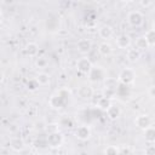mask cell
Listing matches in <instances>:
<instances>
[{
  "instance_id": "cell-32",
  "label": "cell",
  "mask_w": 155,
  "mask_h": 155,
  "mask_svg": "<svg viewBox=\"0 0 155 155\" xmlns=\"http://www.w3.org/2000/svg\"><path fill=\"white\" fill-rule=\"evenodd\" d=\"M148 93H149V97H150V98H154V97H155V87H154V86H150Z\"/></svg>"
},
{
  "instance_id": "cell-23",
  "label": "cell",
  "mask_w": 155,
  "mask_h": 155,
  "mask_svg": "<svg viewBox=\"0 0 155 155\" xmlns=\"http://www.w3.org/2000/svg\"><path fill=\"white\" fill-rule=\"evenodd\" d=\"M144 38H145V40H147L149 47L155 45V30H154V29H149V30L145 33Z\"/></svg>"
},
{
  "instance_id": "cell-31",
  "label": "cell",
  "mask_w": 155,
  "mask_h": 155,
  "mask_svg": "<svg viewBox=\"0 0 155 155\" xmlns=\"http://www.w3.org/2000/svg\"><path fill=\"white\" fill-rule=\"evenodd\" d=\"M47 131H48V133L50 132H54V131H58V125L57 124H51V125H47Z\"/></svg>"
},
{
  "instance_id": "cell-9",
  "label": "cell",
  "mask_w": 155,
  "mask_h": 155,
  "mask_svg": "<svg viewBox=\"0 0 155 155\" xmlns=\"http://www.w3.org/2000/svg\"><path fill=\"white\" fill-rule=\"evenodd\" d=\"M116 46L119 48H122V50H126L131 46V38L127 35V34H121L116 38Z\"/></svg>"
},
{
  "instance_id": "cell-5",
  "label": "cell",
  "mask_w": 155,
  "mask_h": 155,
  "mask_svg": "<svg viewBox=\"0 0 155 155\" xmlns=\"http://www.w3.org/2000/svg\"><path fill=\"white\" fill-rule=\"evenodd\" d=\"M92 62L88 57H81L76 61V69L81 73V74H88V71L92 68Z\"/></svg>"
},
{
  "instance_id": "cell-13",
  "label": "cell",
  "mask_w": 155,
  "mask_h": 155,
  "mask_svg": "<svg viewBox=\"0 0 155 155\" xmlns=\"http://www.w3.org/2000/svg\"><path fill=\"white\" fill-rule=\"evenodd\" d=\"M24 52L29 57H36L39 53V46L35 42H28L24 46Z\"/></svg>"
},
{
  "instance_id": "cell-6",
  "label": "cell",
  "mask_w": 155,
  "mask_h": 155,
  "mask_svg": "<svg viewBox=\"0 0 155 155\" xmlns=\"http://www.w3.org/2000/svg\"><path fill=\"white\" fill-rule=\"evenodd\" d=\"M134 124H136V126H137L138 128L144 130V128L149 127L150 125H153V120H151V117H150L149 115H147V114H140V115H138V116L136 117Z\"/></svg>"
},
{
  "instance_id": "cell-21",
  "label": "cell",
  "mask_w": 155,
  "mask_h": 155,
  "mask_svg": "<svg viewBox=\"0 0 155 155\" xmlns=\"http://www.w3.org/2000/svg\"><path fill=\"white\" fill-rule=\"evenodd\" d=\"M110 104H111V99H110V98H107V97H104V96H102V97L97 101V107H98L101 110H104V111L109 108Z\"/></svg>"
},
{
  "instance_id": "cell-34",
  "label": "cell",
  "mask_w": 155,
  "mask_h": 155,
  "mask_svg": "<svg viewBox=\"0 0 155 155\" xmlns=\"http://www.w3.org/2000/svg\"><path fill=\"white\" fill-rule=\"evenodd\" d=\"M122 1H132V0H122Z\"/></svg>"
},
{
  "instance_id": "cell-17",
  "label": "cell",
  "mask_w": 155,
  "mask_h": 155,
  "mask_svg": "<svg viewBox=\"0 0 155 155\" xmlns=\"http://www.w3.org/2000/svg\"><path fill=\"white\" fill-rule=\"evenodd\" d=\"M98 52L102 54V56H110L113 53V47L110 44H108L107 41L99 44L98 46Z\"/></svg>"
},
{
  "instance_id": "cell-3",
  "label": "cell",
  "mask_w": 155,
  "mask_h": 155,
  "mask_svg": "<svg viewBox=\"0 0 155 155\" xmlns=\"http://www.w3.org/2000/svg\"><path fill=\"white\" fill-rule=\"evenodd\" d=\"M63 134L58 131H54V132H50L48 136H47V145L51 147V148H59L62 144H63Z\"/></svg>"
},
{
  "instance_id": "cell-8",
  "label": "cell",
  "mask_w": 155,
  "mask_h": 155,
  "mask_svg": "<svg viewBox=\"0 0 155 155\" xmlns=\"http://www.w3.org/2000/svg\"><path fill=\"white\" fill-rule=\"evenodd\" d=\"M76 47L80 53H88L92 50V41L90 39H80L76 44Z\"/></svg>"
},
{
  "instance_id": "cell-4",
  "label": "cell",
  "mask_w": 155,
  "mask_h": 155,
  "mask_svg": "<svg viewBox=\"0 0 155 155\" xmlns=\"http://www.w3.org/2000/svg\"><path fill=\"white\" fill-rule=\"evenodd\" d=\"M87 75H88V79L91 82H99V81L105 79V71L102 67H93L92 65V68Z\"/></svg>"
},
{
  "instance_id": "cell-14",
  "label": "cell",
  "mask_w": 155,
  "mask_h": 155,
  "mask_svg": "<svg viewBox=\"0 0 155 155\" xmlns=\"http://www.w3.org/2000/svg\"><path fill=\"white\" fill-rule=\"evenodd\" d=\"M78 93L81 98H91L93 96V90L91 86H87V85H82L79 87L78 90Z\"/></svg>"
},
{
  "instance_id": "cell-29",
  "label": "cell",
  "mask_w": 155,
  "mask_h": 155,
  "mask_svg": "<svg viewBox=\"0 0 155 155\" xmlns=\"http://www.w3.org/2000/svg\"><path fill=\"white\" fill-rule=\"evenodd\" d=\"M133 150L128 147H122V148H119V154H132Z\"/></svg>"
},
{
  "instance_id": "cell-22",
  "label": "cell",
  "mask_w": 155,
  "mask_h": 155,
  "mask_svg": "<svg viewBox=\"0 0 155 155\" xmlns=\"http://www.w3.org/2000/svg\"><path fill=\"white\" fill-rule=\"evenodd\" d=\"M134 47L138 48L139 51H144V50L149 48V45H148V42H147L144 36H139V38H137V40L134 42Z\"/></svg>"
},
{
  "instance_id": "cell-24",
  "label": "cell",
  "mask_w": 155,
  "mask_h": 155,
  "mask_svg": "<svg viewBox=\"0 0 155 155\" xmlns=\"http://www.w3.org/2000/svg\"><path fill=\"white\" fill-rule=\"evenodd\" d=\"M48 64V62H47V59L45 58V57H38L36 58V61H35V65L38 67V68H45L46 65Z\"/></svg>"
},
{
  "instance_id": "cell-2",
  "label": "cell",
  "mask_w": 155,
  "mask_h": 155,
  "mask_svg": "<svg viewBox=\"0 0 155 155\" xmlns=\"http://www.w3.org/2000/svg\"><path fill=\"white\" fill-rule=\"evenodd\" d=\"M127 22L131 27L133 28H138L144 23V16L142 12L139 11H131L127 15Z\"/></svg>"
},
{
  "instance_id": "cell-1",
  "label": "cell",
  "mask_w": 155,
  "mask_h": 155,
  "mask_svg": "<svg viewBox=\"0 0 155 155\" xmlns=\"http://www.w3.org/2000/svg\"><path fill=\"white\" fill-rule=\"evenodd\" d=\"M136 79V73L132 68H125L119 73L117 80L119 82H121L122 85H131L134 82Z\"/></svg>"
},
{
  "instance_id": "cell-19",
  "label": "cell",
  "mask_w": 155,
  "mask_h": 155,
  "mask_svg": "<svg viewBox=\"0 0 155 155\" xmlns=\"http://www.w3.org/2000/svg\"><path fill=\"white\" fill-rule=\"evenodd\" d=\"M15 151H22L23 149H24V142L21 139V138H18V137H16V138H12L11 139V145H10Z\"/></svg>"
},
{
  "instance_id": "cell-30",
  "label": "cell",
  "mask_w": 155,
  "mask_h": 155,
  "mask_svg": "<svg viewBox=\"0 0 155 155\" xmlns=\"http://www.w3.org/2000/svg\"><path fill=\"white\" fill-rule=\"evenodd\" d=\"M139 4H140V6H142V7L148 8V7H150V6H151L153 0H139Z\"/></svg>"
},
{
  "instance_id": "cell-28",
  "label": "cell",
  "mask_w": 155,
  "mask_h": 155,
  "mask_svg": "<svg viewBox=\"0 0 155 155\" xmlns=\"http://www.w3.org/2000/svg\"><path fill=\"white\" fill-rule=\"evenodd\" d=\"M145 154H147V155H153V154H155V145H154V143H149V145L145 148Z\"/></svg>"
},
{
  "instance_id": "cell-10",
  "label": "cell",
  "mask_w": 155,
  "mask_h": 155,
  "mask_svg": "<svg viewBox=\"0 0 155 155\" xmlns=\"http://www.w3.org/2000/svg\"><path fill=\"white\" fill-rule=\"evenodd\" d=\"M105 111H107V115H108V117H109L110 120H116V119H119V116L121 115V109H120V107L116 105V104H113V103L109 105V108H108Z\"/></svg>"
},
{
  "instance_id": "cell-12",
  "label": "cell",
  "mask_w": 155,
  "mask_h": 155,
  "mask_svg": "<svg viewBox=\"0 0 155 155\" xmlns=\"http://www.w3.org/2000/svg\"><path fill=\"white\" fill-rule=\"evenodd\" d=\"M98 34H99V36H101L102 39L108 40V39H110V38L114 35V30H113V28H111L110 25L104 24V25H102V27L99 28Z\"/></svg>"
},
{
  "instance_id": "cell-18",
  "label": "cell",
  "mask_w": 155,
  "mask_h": 155,
  "mask_svg": "<svg viewBox=\"0 0 155 155\" xmlns=\"http://www.w3.org/2000/svg\"><path fill=\"white\" fill-rule=\"evenodd\" d=\"M50 75L47 74V73H45V71H41V73H39L38 75H36V78H35V80L38 81V84L40 85V86H46V85H48L50 84Z\"/></svg>"
},
{
  "instance_id": "cell-27",
  "label": "cell",
  "mask_w": 155,
  "mask_h": 155,
  "mask_svg": "<svg viewBox=\"0 0 155 155\" xmlns=\"http://www.w3.org/2000/svg\"><path fill=\"white\" fill-rule=\"evenodd\" d=\"M103 96L104 97H107V98H114L115 96H116V90H114V88H105L104 87V92H103Z\"/></svg>"
},
{
  "instance_id": "cell-15",
  "label": "cell",
  "mask_w": 155,
  "mask_h": 155,
  "mask_svg": "<svg viewBox=\"0 0 155 155\" xmlns=\"http://www.w3.org/2000/svg\"><path fill=\"white\" fill-rule=\"evenodd\" d=\"M127 58L130 62H137L139 58H140V51L136 47H132V48H127Z\"/></svg>"
},
{
  "instance_id": "cell-33",
  "label": "cell",
  "mask_w": 155,
  "mask_h": 155,
  "mask_svg": "<svg viewBox=\"0 0 155 155\" xmlns=\"http://www.w3.org/2000/svg\"><path fill=\"white\" fill-rule=\"evenodd\" d=\"M4 78H5L4 71H2V70H0V82H2V81H4Z\"/></svg>"
},
{
  "instance_id": "cell-16",
  "label": "cell",
  "mask_w": 155,
  "mask_h": 155,
  "mask_svg": "<svg viewBox=\"0 0 155 155\" xmlns=\"http://www.w3.org/2000/svg\"><path fill=\"white\" fill-rule=\"evenodd\" d=\"M143 131H144V139H145V142L154 143L155 142V128L150 125L149 127L144 128Z\"/></svg>"
},
{
  "instance_id": "cell-11",
  "label": "cell",
  "mask_w": 155,
  "mask_h": 155,
  "mask_svg": "<svg viewBox=\"0 0 155 155\" xmlns=\"http://www.w3.org/2000/svg\"><path fill=\"white\" fill-rule=\"evenodd\" d=\"M65 99L64 98H62L58 93L57 94H54V96H51V98H50V105L53 108V109H59V108H62L64 104H65Z\"/></svg>"
},
{
  "instance_id": "cell-26",
  "label": "cell",
  "mask_w": 155,
  "mask_h": 155,
  "mask_svg": "<svg viewBox=\"0 0 155 155\" xmlns=\"http://www.w3.org/2000/svg\"><path fill=\"white\" fill-rule=\"evenodd\" d=\"M40 85L38 84V81L35 80V79H31V80H29L28 81V84H27V88L29 90V91H35V90H38V87H39Z\"/></svg>"
},
{
  "instance_id": "cell-20",
  "label": "cell",
  "mask_w": 155,
  "mask_h": 155,
  "mask_svg": "<svg viewBox=\"0 0 155 155\" xmlns=\"http://www.w3.org/2000/svg\"><path fill=\"white\" fill-rule=\"evenodd\" d=\"M103 81H104V87H105V88H114V90H117V86H119V80H117V78H105Z\"/></svg>"
},
{
  "instance_id": "cell-7",
  "label": "cell",
  "mask_w": 155,
  "mask_h": 155,
  "mask_svg": "<svg viewBox=\"0 0 155 155\" xmlns=\"http://www.w3.org/2000/svg\"><path fill=\"white\" fill-rule=\"evenodd\" d=\"M75 136L80 140H87L91 137V128L86 125H81L75 130Z\"/></svg>"
},
{
  "instance_id": "cell-25",
  "label": "cell",
  "mask_w": 155,
  "mask_h": 155,
  "mask_svg": "<svg viewBox=\"0 0 155 155\" xmlns=\"http://www.w3.org/2000/svg\"><path fill=\"white\" fill-rule=\"evenodd\" d=\"M104 154H108V155H116L119 154V148L115 147V145H109L104 149Z\"/></svg>"
}]
</instances>
